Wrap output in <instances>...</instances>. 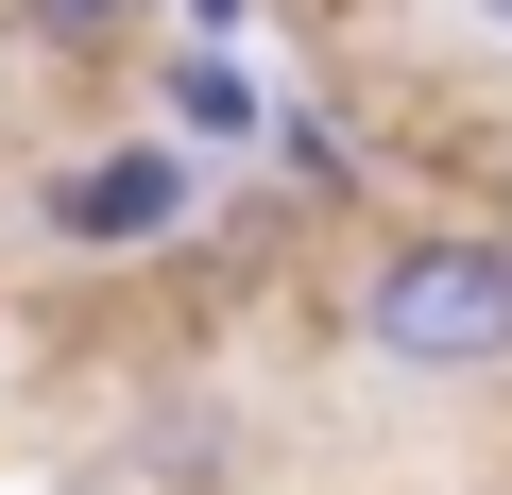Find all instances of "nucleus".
<instances>
[{
  "mask_svg": "<svg viewBox=\"0 0 512 495\" xmlns=\"http://www.w3.org/2000/svg\"><path fill=\"white\" fill-rule=\"evenodd\" d=\"M154 103H171V137H205V154H256V137H274V86H256V52H239V35L154 52Z\"/></svg>",
  "mask_w": 512,
  "mask_h": 495,
  "instance_id": "obj_3",
  "label": "nucleus"
},
{
  "mask_svg": "<svg viewBox=\"0 0 512 495\" xmlns=\"http://www.w3.org/2000/svg\"><path fill=\"white\" fill-rule=\"evenodd\" d=\"M171 18H188V35H239V18H256V0H171Z\"/></svg>",
  "mask_w": 512,
  "mask_h": 495,
  "instance_id": "obj_6",
  "label": "nucleus"
},
{
  "mask_svg": "<svg viewBox=\"0 0 512 495\" xmlns=\"http://www.w3.org/2000/svg\"><path fill=\"white\" fill-rule=\"evenodd\" d=\"M205 222V137H103L35 171V239L52 257H171Z\"/></svg>",
  "mask_w": 512,
  "mask_h": 495,
  "instance_id": "obj_2",
  "label": "nucleus"
},
{
  "mask_svg": "<svg viewBox=\"0 0 512 495\" xmlns=\"http://www.w3.org/2000/svg\"><path fill=\"white\" fill-rule=\"evenodd\" d=\"M461 18H478V35H495V52H512V0H461Z\"/></svg>",
  "mask_w": 512,
  "mask_h": 495,
  "instance_id": "obj_7",
  "label": "nucleus"
},
{
  "mask_svg": "<svg viewBox=\"0 0 512 495\" xmlns=\"http://www.w3.org/2000/svg\"><path fill=\"white\" fill-rule=\"evenodd\" d=\"M18 18H35V35H52V52H120V35H137V18H154V0H18Z\"/></svg>",
  "mask_w": 512,
  "mask_h": 495,
  "instance_id": "obj_4",
  "label": "nucleus"
},
{
  "mask_svg": "<svg viewBox=\"0 0 512 495\" xmlns=\"http://www.w3.org/2000/svg\"><path fill=\"white\" fill-rule=\"evenodd\" d=\"M274 154H291V171H308V188H359V137H342V120H325V103H291V120H274Z\"/></svg>",
  "mask_w": 512,
  "mask_h": 495,
  "instance_id": "obj_5",
  "label": "nucleus"
},
{
  "mask_svg": "<svg viewBox=\"0 0 512 495\" xmlns=\"http://www.w3.org/2000/svg\"><path fill=\"white\" fill-rule=\"evenodd\" d=\"M342 325H359L376 376H444V393L512 376V222H410V239H376Z\"/></svg>",
  "mask_w": 512,
  "mask_h": 495,
  "instance_id": "obj_1",
  "label": "nucleus"
},
{
  "mask_svg": "<svg viewBox=\"0 0 512 495\" xmlns=\"http://www.w3.org/2000/svg\"><path fill=\"white\" fill-rule=\"evenodd\" d=\"M495 205H512V154H495Z\"/></svg>",
  "mask_w": 512,
  "mask_h": 495,
  "instance_id": "obj_8",
  "label": "nucleus"
}]
</instances>
